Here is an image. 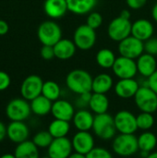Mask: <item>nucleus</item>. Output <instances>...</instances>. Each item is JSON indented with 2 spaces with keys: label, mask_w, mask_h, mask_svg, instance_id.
Here are the masks:
<instances>
[{
  "label": "nucleus",
  "mask_w": 157,
  "mask_h": 158,
  "mask_svg": "<svg viewBox=\"0 0 157 158\" xmlns=\"http://www.w3.org/2000/svg\"><path fill=\"white\" fill-rule=\"evenodd\" d=\"M93 79V78L88 71L77 69L68 73L66 77V85L70 92L81 95L92 93Z\"/></svg>",
  "instance_id": "obj_1"
},
{
  "label": "nucleus",
  "mask_w": 157,
  "mask_h": 158,
  "mask_svg": "<svg viewBox=\"0 0 157 158\" xmlns=\"http://www.w3.org/2000/svg\"><path fill=\"white\" fill-rule=\"evenodd\" d=\"M93 131L96 137L104 141H109L115 138L117 131L114 117L108 113L94 116Z\"/></svg>",
  "instance_id": "obj_2"
},
{
  "label": "nucleus",
  "mask_w": 157,
  "mask_h": 158,
  "mask_svg": "<svg viewBox=\"0 0 157 158\" xmlns=\"http://www.w3.org/2000/svg\"><path fill=\"white\" fill-rule=\"evenodd\" d=\"M113 152L122 157H128L135 155L140 149L138 144V138L134 134L116 135L112 142Z\"/></svg>",
  "instance_id": "obj_3"
},
{
  "label": "nucleus",
  "mask_w": 157,
  "mask_h": 158,
  "mask_svg": "<svg viewBox=\"0 0 157 158\" xmlns=\"http://www.w3.org/2000/svg\"><path fill=\"white\" fill-rule=\"evenodd\" d=\"M37 36L43 45L54 46L62 39V30L54 20H45L39 25Z\"/></svg>",
  "instance_id": "obj_4"
},
{
  "label": "nucleus",
  "mask_w": 157,
  "mask_h": 158,
  "mask_svg": "<svg viewBox=\"0 0 157 158\" xmlns=\"http://www.w3.org/2000/svg\"><path fill=\"white\" fill-rule=\"evenodd\" d=\"M132 22L130 19L118 16L113 19L107 26V35L114 42H121L131 35Z\"/></svg>",
  "instance_id": "obj_5"
},
{
  "label": "nucleus",
  "mask_w": 157,
  "mask_h": 158,
  "mask_svg": "<svg viewBox=\"0 0 157 158\" xmlns=\"http://www.w3.org/2000/svg\"><path fill=\"white\" fill-rule=\"evenodd\" d=\"M134 102L141 112L154 114L157 110V94L147 85L139 88L134 96Z\"/></svg>",
  "instance_id": "obj_6"
},
{
  "label": "nucleus",
  "mask_w": 157,
  "mask_h": 158,
  "mask_svg": "<svg viewBox=\"0 0 157 158\" xmlns=\"http://www.w3.org/2000/svg\"><path fill=\"white\" fill-rule=\"evenodd\" d=\"M96 30H93L87 24L80 25L73 33V42L78 49L87 51L92 49L96 43Z\"/></svg>",
  "instance_id": "obj_7"
},
{
  "label": "nucleus",
  "mask_w": 157,
  "mask_h": 158,
  "mask_svg": "<svg viewBox=\"0 0 157 158\" xmlns=\"http://www.w3.org/2000/svg\"><path fill=\"white\" fill-rule=\"evenodd\" d=\"M31 113V104L24 98L12 99L6 107V114L11 121H24Z\"/></svg>",
  "instance_id": "obj_8"
},
{
  "label": "nucleus",
  "mask_w": 157,
  "mask_h": 158,
  "mask_svg": "<svg viewBox=\"0 0 157 158\" xmlns=\"http://www.w3.org/2000/svg\"><path fill=\"white\" fill-rule=\"evenodd\" d=\"M117 131L122 134H134L139 129L137 118L129 110H120L114 116Z\"/></svg>",
  "instance_id": "obj_9"
},
{
  "label": "nucleus",
  "mask_w": 157,
  "mask_h": 158,
  "mask_svg": "<svg viewBox=\"0 0 157 158\" xmlns=\"http://www.w3.org/2000/svg\"><path fill=\"white\" fill-rule=\"evenodd\" d=\"M118 50L120 56L135 60L144 53V43L130 35L118 43Z\"/></svg>",
  "instance_id": "obj_10"
},
{
  "label": "nucleus",
  "mask_w": 157,
  "mask_h": 158,
  "mask_svg": "<svg viewBox=\"0 0 157 158\" xmlns=\"http://www.w3.org/2000/svg\"><path fill=\"white\" fill-rule=\"evenodd\" d=\"M114 74L119 79H134L138 73L136 60L122 56L117 57L112 68Z\"/></svg>",
  "instance_id": "obj_11"
},
{
  "label": "nucleus",
  "mask_w": 157,
  "mask_h": 158,
  "mask_svg": "<svg viewBox=\"0 0 157 158\" xmlns=\"http://www.w3.org/2000/svg\"><path fill=\"white\" fill-rule=\"evenodd\" d=\"M43 81L38 75H30L24 79L20 86V94L22 98L31 101L42 94Z\"/></svg>",
  "instance_id": "obj_12"
},
{
  "label": "nucleus",
  "mask_w": 157,
  "mask_h": 158,
  "mask_svg": "<svg viewBox=\"0 0 157 158\" xmlns=\"http://www.w3.org/2000/svg\"><path fill=\"white\" fill-rule=\"evenodd\" d=\"M73 151L71 140L68 137L56 138L47 148V155L50 158H68Z\"/></svg>",
  "instance_id": "obj_13"
},
{
  "label": "nucleus",
  "mask_w": 157,
  "mask_h": 158,
  "mask_svg": "<svg viewBox=\"0 0 157 158\" xmlns=\"http://www.w3.org/2000/svg\"><path fill=\"white\" fill-rule=\"evenodd\" d=\"M73 150L87 156L95 146L93 135L90 131H77L71 139Z\"/></svg>",
  "instance_id": "obj_14"
},
{
  "label": "nucleus",
  "mask_w": 157,
  "mask_h": 158,
  "mask_svg": "<svg viewBox=\"0 0 157 158\" xmlns=\"http://www.w3.org/2000/svg\"><path fill=\"white\" fill-rule=\"evenodd\" d=\"M140 87V83L135 79H121L114 85V91L119 98L130 99L134 98Z\"/></svg>",
  "instance_id": "obj_15"
},
{
  "label": "nucleus",
  "mask_w": 157,
  "mask_h": 158,
  "mask_svg": "<svg viewBox=\"0 0 157 158\" xmlns=\"http://www.w3.org/2000/svg\"><path fill=\"white\" fill-rule=\"evenodd\" d=\"M30 130L23 121H11L6 127V137L15 143H20L28 140Z\"/></svg>",
  "instance_id": "obj_16"
},
{
  "label": "nucleus",
  "mask_w": 157,
  "mask_h": 158,
  "mask_svg": "<svg viewBox=\"0 0 157 158\" xmlns=\"http://www.w3.org/2000/svg\"><path fill=\"white\" fill-rule=\"evenodd\" d=\"M75 113L76 112L74 106L68 100L58 99L53 102L51 114L54 117V118L70 121L72 120Z\"/></svg>",
  "instance_id": "obj_17"
},
{
  "label": "nucleus",
  "mask_w": 157,
  "mask_h": 158,
  "mask_svg": "<svg viewBox=\"0 0 157 158\" xmlns=\"http://www.w3.org/2000/svg\"><path fill=\"white\" fill-rule=\"evenodd\" d=\"M155 27L153 23L146 19H139L132 22L131 35L143 42H145L153 37Z\"/></svg>",
  "instance_id": "obj_18"
},
{
  "label": "nucleus",
  "mask_w": 157,
  "mask_h": 158,
  "mask_svg": "<svg viewBox=\"0 0 157 158\" xmlns=\"http://www.w3.org/2000/svg\"><path fill=\"white\" fill-rule=\"evenodd\" d=\"M138 73L143 78L148 79L157 69V61L155 56L147 53H143L136 59Z\"/></svg>",
  "instance_id": "obj_19"
},
{
  "label": "nucleus",
  "mask_w": 157,
  "mask_h": 158,
  "mask_svg": "<svg viewBox=\"0 0 157 158\" xmlns=\"http://www.w3.org/2000/svg\"><path fill=\"white\" fill-rule=\"evenodd\" d=\"M93 112L85 108L78 110L72 118L73 125L78 131H90V130H93Z\"/></svg>",
  "instance_id": "obj_20"
},
{
  "label": "nucleus",
  "mask_w": 157,
  "mask_h": 158,
  "mask_svg": "<svg viewBox=\"0 0 157 158\" xmlns=\"http://www.w3.org/2000/svg\"><path fill=\"white\" fill-rule=\"evenodd\" d=\"M77 46L75 45L73 40L69 39H61L54 45L55 56L57 59L60 60H68L72 58L76 52Z\"/></svg>",
  "instance_id": "obj_21"
},
{
  "label": "nucleus",
  "mask_w": 157,
  "mask_h": 158,
  "mask_svg": "<svg viewBox=\"0 0 157 158\" xmlns=\"http://www.w3.org/2000/svg\"><path fill=\"white\" fill-rule=\"evenodd\" d=\"M43 10L49 18L53 19H60L68 11L67 0H45Z\"/></svg>",
  "instance_id": "obj_22"
},
{
  "label": "nucleus",
  "mask_w": 157,
  "mask_h": 158,
  "mask_svg": "<svg viewBox=\"0 0 157 158\" xmlns=\"http://www.w3.org/2000/svg\"><path fill=\"white\" fill-rule=\"evenodd\" d=\"M68 11L75 15H88L93 11L98 0H67Z\"/></svg>",
  "instance_id": "obj_23"
},
{
  "label": "nucleus",
  "mask_w": 157,
  "mask_h": 158,
  "mask_svg": "<svg viewBox=\"0 0 157 158\" xmlns=\"http://www.w3.org/2000/svg\"><path fill=\"white\" fill-rule=\"evenodd\" d=\"M114 86V80L107 73H100L93 79L92 92L106 94Z\"/></svg>",
  "instance_id": "obj_24"
},
{
  "label": "nucleus",
  "mask_w": 157,
  "mask_h": 158,
  "mask_svg": "<svg viewBox=\"0 0 157 158\" xmlns=\"http://www.w3.org/2000/svg\"><path fill=\"white\" fill-rule=\"evenodd\" d=\"M89 107L95 115L107 113L109 108V99L106 94L92 93V96L89 102Z\"/></svg>",
  "instance_id": "obj_25"
},
{
  "label": "nucleus",
  "mask_w": 157,
  "mask_h": 158,
  "mask_svg": "<svg viewBox=\"0 0 157 158\" xmlns=\"http://www.w3.org/2000/svg\"><path fill=\"white\" fill-rule=\"evenodd\" d=\"M30 104H31V112L38 117H44L49 113H51L53 102L47 99L43 94L31 100Z\"/></svg>",
  "instance_id": "obj_26"
},
{
  "label": "nucleus",
  "mask_w": 157,
  "mask_h": 158,
  "mask_svg": "<svg viewBox=\"0 0 157 158\" xmlns=\"http://www.w3.org/2000/svg\"><path fill=\"white\" fill-rule=\"evenodd\" d=\"M14 155L16 158H40L39 148L32 141H25L17 145Z\"/></svg>",
  "instance_id": "obj_27"
},
{
  "label": "nucleus",
  "mask_w": 157,
  "mask_h": 158,
  "mask_svg": "<svg viewBox=\"0 0 157 158\" xmlns=\"http://www.w3.org/2000/svg\"><path fill=\"white\" fill-rule=\"evenodd\" d=\"M138 144L141 152L150 154L157 147V137L155 133L149 131H145L139 135Z\"/></svg>",
  "instance_id": "obj_28"
},
{
  "label": "nucleus",
  "mask_w": 157,
  "mask_h": 158,
  "mask_svg": "<svg viewBox=\"0 0 157 158\" xmlns=\"http://www.w3.org/2000/svg\"><path fill=\"white\" fill-rule=\"evenodd\" d=\"M70 123L69 121L61 120V119H54L48 126V131L53 136L54 139L56 138H63L67 137L70 131Z\"/></svg>",
  "instance_id": "obj_29"
},
{
  "label": "nucleus",
  "mask_w": 157,
  "mask_h": 158,
  "mask_svg": "<svg viewBox=\"0 0 157 158\" xmlns=\"http://www.w3.org/2000/svg\"><path fill=\"white\" fill-rule=\"evenodd\" d=\"M116 59H117V56L115 53L111 49H108V48L100 49L97 52L96 56H95L97 65L105 69H112Z\"/></svg>",
  "instance_id": "obj_30"
},
{
  "label": "nucleus",
  "mask_w": 157,
  "mask_h": 158,
  "mask_svg": "<svg viewBox=\"0 0 157 158\" xmlns=\"http://www.w3.org/2000/svg\"><path fill=\"white\" fill-rule=\"evenodd\" d=\"M42 94L45 96L52 102H55L60 98L61 95V88L57 82L54 81H46L43 82Z\"/></svg>",
  "instance_id": "obj_31"
},
{
  "label": "nucleus",
  "mask_w": 157,
  "mask_h": 158,
  "mask_svg": "<svg viewBox=\"0 0 157 158\" xmlns=\"http://www.w3.org/2000/svg\"><path fill=\"white\" fill-rule=\"evenodd\" d=\"M53 140L54 138L48 131H41L32 138V142L38 148H48Z\"/></svg>",
  "instance_id": "obj_32"
},
{
  "label": "nucleus",
  "mask_w": 157,
  "mask_h": 158,
  "mask_svg": "<svg viewBox=\"0 0 157 158\" xmlns=\"http://www.w3.org/2000/svg\"><path fill=\"white\" fill-rule=\"evenodd\" d=\"M137 125L138 129L143 130V131H149L155 125V117L152 113L141 112L137 117Z\"/></svg>",
  "instance_id": "obj_33"
},
{
  "label": "nucleus",
  "mask_w": 157,
  "mask_h": 158,
  "mask_svg": "<svg viewBox=\"0 0 157 158\" xmlns=\"http://www.w3.org/2000/svg\"><path fill=\"white\" fill-rule=\"evenodd\" d=\"M103 16L101 13L96 11H92L88 14L86 19V24L93 28V30H97L103 24Z\"/></svg>",
  "instance_id": "obj_34"
},
{
  "label": "nucleus",
  "mask_w": 157,
  "mask_h": 158,
  "mask_svg": "<svg viewBox=\"0 0 157 158\" xmlns=\"http://www.w3.org/2000/svg\"><path fill=\"white\" fill-rule=\"evenodd\" d=\"M87 158H113L111 152L103 147H94L87 156Z\"/></svg>",
  "instance_id": "obj_35"
},
{
  "label": "nucleus",
  "mask_w": 157,
  "mask_h": 158,
  "mask_svg": "<svg viewBox=\"0 0 157 158\" xmlns=\"http://www.w3.org/2000/svg\"><path fill=\"white\" fill-rule=\"evenodd\" d=\"M144 43V53L150 54L152 56H157V38L151 37Z\"/></svg>",
  "instance_id": "obj_36"
},
{
  "label": "nucleus",
  "mask_w": 157,
  "mask_h": 158,
  "mask_svg": "<svg viewBox=\"0 0 157 158\" xmlns=\"http://www.w3.org/2000/svg\"><path fill=\"white\" fill-rule=\"evenodd\" d=\"M40 55L43 59L44 60H52L55 56V51H54V46L51 45H43L40 51Z\"/></svg>",
  "instance_id": "obj_37"
},
{
  "label": "nucleus",
  "mask_w": 157,
  "mask_h": 158,
  "mask_svg": "<svg viewBox=\"0 0 157 158\" xmlns=\"http://www.w3.org/2000/svg\"><path fill=\"white\" fill-rule=\"evenodd\" d=\"M91 96H92V93H87V94L79 95V97L77 99V103H76L77 106L80 109H83L86 106H89V102H90Z\"/></svg>",
  "instance_id": "obj_38"
},
{
  "label": "nucleus",
  "mask_w": 157,
  "mask_h": 158,
  "mask_svg": "<svg viewBox=\"0 0 157 158\" xmlns=\"http://www.w3.org/2000/svg\"><path fill=\"white\" fill-rule=\"evenodd\" d=\"M11 83V79L9 75L5 72L0 70V92L6 90Z\"/></svg>",
  "instance_id": "obj_39"
},
{
  "label": "nucleus",
  "mask_w": 157,
  "mask_h": 158,
  "mask_svg": "<svg viewBox=\"0 0 157 158\" xmlns=\"http://www.w3.org/2000/svg\"><path fill=\"white\" fill-rule=\"evenodd\" d=\"M146 3L147 0H126L127 6L133 10H139L143 8Z\"/></svg>",
  "instance_id": "obj_40"
},
{
  "label": "nucleus",
  "mask_w": 157,
  "mask_h": 158,
  "mask_svg": "<svg viewBox=\"0 0 157 158\" xmlns=\"http://www.w3.org/2000/svg\"><path fill=\"white\" fill-rule=\"evenodd\" d=\"M146 85L148 87H150L155 93L157 94V69L156 71L151 75L148 79H147V82H146Z\"/></svg>",
  "instance_id": "obj_41"
},
{
  "label": "nucleus",
  "mask_w": 157,
  "mask_h": 158,
  "mask_svg": "<svg viewBox=\"0 0 157 158\" xmlns=\"http://www.w3.org/2000/svg\"><path fill=\"white\" fill-rule=\"evenodd\" d=\"M9 26L4 19H0V35H5L8 32Z\"/></svg>",
  "instance_id": "obj_42"
},
{
  "label": "nucleus",
  "mask_w": 157,
  "mask_h": 158,
  "mask_svg": "<svg viewBox=\"0 0 157 158\" xmlns=\"http://www.w3.org/2000/svg\"><path fill=\"white\" fill-rule=\"evenodd\" d=\"M6 137V127L5 124L0 121V143Z\"/></svg>",
  "instance_id": "obj_43"
},
{
  "label": "nucleus",
  "mask_w": 157,
  "mask_h": 158,
  "mask_svg": "<svg viewBox=\"0 0 157 158\" xmlns=\"http://www.w3.org/2000/svg\"><path fill=\"white\" fill-rule=\"evenodd\" d=\"M152 17H153L154 20L157 23V3L154 5V6L152 8Z\"/></svg>",
  "instance_id": "obj_44"
},
{
  "label": "nucleus",
  "mask_w": 157,
  "mask_h": 158,
  "mask_svg": "<svg viewBox=\"0 0 157 158\" xmlns=\"http://www.w3.org/2000/svg\"><path fill=\"white\" fill-rule=\"evenodd\" d=\"M68 158H87L85 155H82V154H80V153H77V152H74L72 153Z\"/></svg>",
  "instance_id": "obj_45"
},
{
  "label": "nucleus",
  "mask_w": 157,
  "mask_h": 158,
  "mask_svg": "<svg viewBox=\"0 0 157 158\" xmlns=\"http://www.w3.org/2000/svg\"><path fill=\"white\" fill-rule=\"evenodd\" d=\"M119 16H121V17H123V18H126V19H130V11L127 10V9L122 10V11L120 12Z\"/></svg>",
  "instance_id": "obj_46"
},
{
  "label": "nucleus",
  "mask_w": 157,
  "mask_h": 158,
  "mask_svg": "<svg viewBox=\"0 0 157 158\" xmlns=\"http://www.w3.org/2000/svg\"><path fill=\"white\" fill-rule=\"evenodd\" d=\"M0 158H16L15 156V155L13 154H5V155H3V156H1Z\"/></svg>",
  "instance_id": "obj_47"
},
{
  "label": "nucleus",
  "mask_w": 157,
  "mask_h": 158,
  "mask_svg": "<svg viewBox=\"0 0 157 158\" xmlns=\"http://www.w3.org/2000/svg\"><path fill=\"white\" fill-rule=\"evenodd\" d=\"M145 158H157V152H154V153H150Z\"/></svg>",
  "instance_id": "obj_48"
},
{
  "label": "nucleus",
  "mask_w": 157,
  "mask_h": 158,
  "mask_svg": "<svg viewBox=\"0 0 157 158\" xmlns=\"http://www.w3.org/2000/svg\"><path fill=\"white\" fill-rule=\"evenodd\" d=\"M40 158H50V157H49V156H43V157H40Z\"/></svg>",
  "instance_id": "obj_49"
}]
</instances>
